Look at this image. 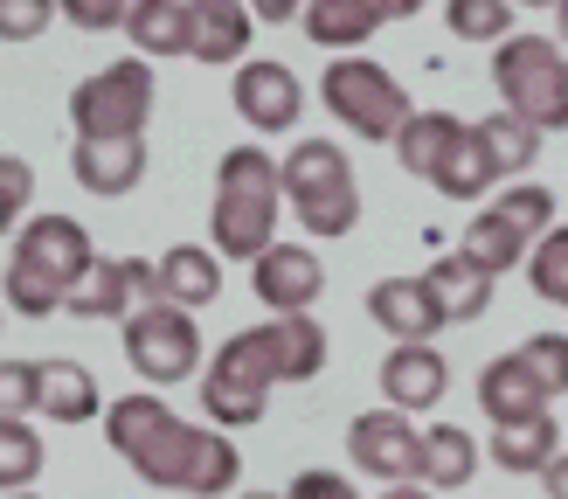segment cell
<instances>
[{
    "instance_id": "obj_24",
    "label": "cell",
    "mask_w": 568,
    "mask_h": 499,
    "mask_svg": "<svg viewBox=\"0 0 568 499\" xmlns=\"http://www.w3.org/2000/svg\"><path fill=\"white\" fill-rule=\"evenodd\" d=\"M471 125L450 119V111H416V119L403 125V139H395V160H403V174L416 181H437V166L450 160V146H458Z\"/></svg>"
},
{
    "instance_id": "obj_4",
    "label": "cell",
    "mask_w": 568,
    "mask_h": 499,
    "mask_svg": "<svg viewBox=\"0 0 568 499\" xmlns=\"http://www.w3.org/2000/svg\"><path fill=\"white\" fill-rule=\"evenodd\" d=\"M277 381H284V354H277L271 319L264 326H243V333H230V340L215 347V360L202 368V416L222 437L250 430V424H264Z\"/></svg>"
},
{
    "instance_id": "obj_28",
    "label": "cell",
    "mask_w": 568,
    "mask_h": 499,
    "mask_svg": "<svg viewBox=\"0 0 568 499\" xmlns=\"http://www.w3.org/2000/svg\"><path fill=\"white\" fill-rule=\"evenodd\" d=\"M471 132H478V146H486V160H493V174H499V181H527V166L541 160V132L520 125V119H506V111L478 119Z\"/></svg>"
},
{
    "instance_id": "obj_44",
    "label": "cell",
    "mask_w": 568,
    "mask_h": 499,
    "mask_svg": "<svg viewBox=\"0 0 568 499\" xmlns=\"http://www.w3.org/2000/svg\"><path fill=\"white\" fill-rule=\"evenodd\" d=\"M243 499H277V492H243Z\"/></svg>"
},
{
    "instance_id": "obj_8",
    "label": "cell",
    "mask_w": 568,
    "mask_h": 499,
    "mask_svg": "<svg viewBox=\"0 0 568 499\" xmlns=\"http://www.w3.org/2000/svg\"><path fill=\"white\" fill-rule=\"evenodd\" d=\"M320 98H326V111L347 132H361V139H403V125L416 119L409 111V91L395 83L375 55H333L326 63V77H320Z\"/></svg>"
},
{
    "instance_id": "obj_7",
    "label": "cell",
    "mask_w": 568,
    "mask_h": 499,
    "mask_svg": "<svg viewBox=\"0 0 568 499\" xmlns=\"http://www.w3.org/2000/svg\"><path fill=\"white\" fill-rule=\"evenodd\" d=\"M153 63L146 55H119V63H104L98 77H83L70 91V125L77 139H146V119H153Z\"/></svg>"
},
{
    "instance_id": "obj_37",
    "label": "cell",
    "mask_w": 568,
    "mask_h": 499,
    "mask_svg": "<svg viewBox=\"0 0 568 499\" xmlns=\"http://www.w3.org/2000/svg\"><path fill=\"white\" fill-rule=\"evenodd\" d=\"M49 21H55L49 0H0V42H36Z\"/></svg>"
},
{
    "instance_id": "obj_15",
    "label": "cell",
    "mask_w": 568,
    "mask_h": 499,
    "mask_svg": "<svg viewBox=\"0 0 568 499\" xmlns=\"http://www.w3.org/2000/svg\"><path fill=\"white\" fill-rule=\"evenodd\" d=\"M478 409H486V424L506 430V424H534V416H548V388L534 381V368L514 354L486 360V375H478Z\"/></svg>"
},
{
    "instance_id": "obj_12",
    "label": "cell",
    "mask_w": 568,
    "mask_h": 499,
    "mask_svg": "<svg viewBox=\"0 0 568 499\" xmlns=\"http://www.w3.org/2000/svg\"><path fill=\"white\" fill-rule=\"evenodd\" d=\"M250 285H257V298H264L271 319H298V313H312V305H320L326 264L312 257L305 243H271L264 257L250 264Z\"/></svg>"
},
{
    "instance_id": "obj_22",
    "label": "cell",
    "mask_w": 568,
    "mask_h": 499,
    "mask_svg": "<svg viewBox=\"0 0 568 499\" xmlns=\"http://www.w3.org/2000/svg\"><path fill=\"white\" fill-rule=\"evenodd\" d=\"M125 35L146 63L153 55H194V0H132Z\"/></svg>"
},
{
    "instance_id": "obj_25",
    "label": "cell",
    "mask_w": 568,
    "mask_h": 499,
    "mask_svg": "<svg viewBox=\"0 0 568 499\" xmlns=\"http://www.w3.org/2000/svg\"><path fill=\"white\" fill-rule=\"evenodd\" d=\"M458 249H465L478 271H493V277H499V271H514V264H527V257H534V236L520 230V222H506V215L486 202V208L465 222V243H458Z\"/></svg>"
},
{
    "instance_id": "obj_16",
    "label": "cell",
    "mask_w": 568,
    "mask_h": 499,
    "mask_svg": "<svg viewBox=\"0 0 568 499\" xmlns=\"http://www.w3.org/2000/svg\"><path fill=\"white\" fill-rule=\"evenodd\" d=\"M444 388H450V360L437 347H388V360H382V396H388V409H403V416L437 409Z\"/></svg>"
},
{
    "instance_id": "obj_11",
    "label": "cell",
    "mask_w": 568,
    "mask_h": 499,
    "mask_svg": "<svg viewBox=\"0 0 568 499\" xmlns=\"http://www.w3.org/2000/svg\"><path fill=\"white\" fill-rule=\"evenodd\" d=\"M139 305H160V264L139 257H98V271L70 292V319H132Z\"/></svg>"
},
{
    "instance_id": "obj_30",
    "label": "cell",
    "mask_w": 568,
    "mask_h": 499,
    "mask_svg": "<svg viewBox=\"0 0 568 499\" xmlns=\"http://www.w3.org/2000/svg\"><path fill=\"white\" fill-rule=\"evenodd\" d=\"M28 479H42V437L28 424H0V492H28Z\"/></svg>"
},
{
    "instance_id": "obj_26",
    "label": "cell",
    "mask_w": 568,
    "mask_h": 499,
    "mask_svg": "<svg viewBox=\"0 0 568 499\" xmlns=\"http://www.w3.org/2000/svg\"><path fill=\"white\" fill-rule=\"evenodd\" d=\"M555 458H561V424H555V416H534V424L493 430V465L514 471V479H541Z\"/></svg>"
},
{
    "instance_id": "obj_45",
    "label": "cell",
    "mask_w": 568,
    "mask_h": 499,
    "mask_svg": "<svg viewBox=\"0 0 568 499\" xmlns=\"http://www.w3.org/2000/svg\"><path fill=\"white\" fill-rule=\"evenodd\" d=\"M14 499H36V492H14Z\"/></svg>"
},
{
    "instance_id": "obj_23",
    "label": "cell",
    "mask_w": 568,
    "mask_h": 499,
    "mask_svg": "<svg viewBox=\"0 0 568 499\" xmlns=\"http://www.w3.org/2000/svg\"><path fill=\"white\" fill-rule=\"evenodd\" d=\"M160 298L181 305V313H194V305H215L222 298V257L202 243H174L160 257Z\"/></svg>"
},
{
    "instance_id": "obj_31",
    "label": "cell",
    "mask_w": 568,
    "mask_h": 499,
    "mask_svg": "<svg viewBox=\"0 0 568 499\" xmlns=\"http://www.w3.org/2000/svg\"><path fill=\"white\" fill-rule=\"evenodd\" d=\"M444 21H450V35H465V42H514V8H506V0H450Z\"/></svg>"
},
{
    "instance_id": "obj_33",
    "label": "cell",
    "mask_w": 568,
    "mask_h": 499,
    "mask_svg": "<svg viewBox=\"0 0 568 499\" xmlns=\"http://www.w3.org/2000/svg\"><path fill=\"white\" fill-rule=\"evenodd\" d=\"M493 208H499L506 222H520L527 236H548V230H555V194H548L541 181H514Z\"/></svg>"
},
{
    "instance_id": "obj_2",
    "label": "cell",
    "mask_w": 568,
    "mask_h": 499,
    "mask_svg": "<svg viewBox=\"0 0 568 499\" xmlns=\"http://www.w3.org/2000/svg\"><path fill=\"white\" fill-rule=\"evenodd\" d=\"M277 215H284V166L264 146H230L215 166V208H209V249L215 257H243L257 264L277 243Z\"/></svg>"
},
{
    "instance_id": "obj_10",
    "label": "cell",
    "mask_w": 568,
    "mask_h": 499,
    "mask_svg": "<svg viewBox=\"0 0 568 499\" xmlns=\"http://www.w3.org/2000/svg\"><path fill=\"white\" fill-rule=\"evenodd\" d=\"M347 458L367 471V479H395V486H409L423 479V437L403 409H361L354 424H347Z\"/></svg>"
},
{
    "instance_id": "obj_17",
    "label": "cell",
    "mask_w": 568,
    "mask_h": 499,
    "mask_svg": "<svg viewBox=\"0 0 568 499\" xmlns=\"http://www.w3.org/2000/svg\"><path fill=\"white\" fill-rule=\"evenodd\" d=\"M70 174L91 194H104V202H119V194H132L139 181H146V139H104V146L77 139V146H70Z\"/></svg>"
},
{
    "instance_id": "obj_14",
    "label": "cell",
    "mask_w": 568,
    "mask_h": 499,
    "mask_svg": "<svg viewBox=\"0 0 568 499\" xmlns=\"http://www.w3.org/2000/svg\"><path fill=\"white\" fill-rule=\"evenodd\" d=\"M367 319H375L395 347H430L437 333L450 326V319L437 313V298H430V285H423V277H382V285L367 292Z\"/></svg>"
},
{
    "instance_id": "obj_41",
    "label": "cell",
    "mask_w": 568,
    "mask_h": 499,
    "mask_svg": "<svg viewBox=\"0 0 568 499\" xmlns=\"http://www.w3.org/2000/svg\"><path fill=\"white\" fill-rule=\"evenodd\" d=\"M257 14H264V21H298L305 8H292V0H264V8H257Z\"/></svg>"
},
{
    "instance_id": "obj_43",
    "label": "cell",
    "mask_w": 568,
    "mask_h": 499,
    "mask_svg": "<svg viewBox=\"0 0 568 499\" xmlns=\"http://www.w3.org/2000/svg\"><path fill=\"white\" fill-rule=\"evenodd\" d=\"M555 42L568 49V0H561V8H555Z\"/></svg>"
},
{
    "instance_id": "obj_1",
    "label": "cell",
    "mask_w": 568,
    "mask_h": 499,
    "mask_svg": "<svg viewBox=\"0 0 568 499\" xmlns=\"http://www.w3.org/2000/svg\"><path fill=\"white\" fill-rule=\"evenodd\" d=\"M104 437L146 486H166V492H194V499H215L243 479V458L236 444L209 430V424H187L174 416L160 396H119L104 409Z\"/></svg>"
},
{
    "instance_id": "obj_27",
    "label": "cell",
    "mask_w": 568,
    "mask_h": 499,
    "mask_svg": "<svg viewBox=\"0 0 568 499\" xmlns=\"http://www.w3.org/2000/svg\"><path fill=\"white\" fill-rule=\"evenodd\" d=\"M471 471H478L471 430H458V424H430V430H423V486H430V492L471 486Z\"/></svg>"
},
{
    "instance_id": "obj_5",
    "label": "cell",
    "mask_w": 568,
    "mask_h": 499,
    "mask_svg": "<svg viewBox=\"0 0 568 499\" xmlns=\"http://www.w3.org/2000/svg\"><path fill=\"white\" fill-rule=\"evenodd\" d=\"M284 208L305 222V236H347L361 222V181H354V160L347 146H333V139H298L292 153H284Z\"/></svg>"
},
{
    "instance_id": "obj_40",
    "label": "cell",
    "mask_w": 568,
    "mask_h": 499,
    "mask_svg": "<svg viewBox=\"0 0 568 499\" xmlns=\"http://www.w3.org/2000/svg\"><path fill=\"white\" fill-rule=\"evenodd\" d=\"M541 486H548V499H568V451H561V458L541 471Z\"/></svg>"
},
{
    "instance_id": "obj_38",
    "label": "cell",
    "mask_w": 568,
    "mask_h": 499,
    "mask_svg": "<svg viewBox=\"0 0 568 499\" xmlns=\"http://www.w3.org/2000/svg\"><path fill=\"white\" fill-rule=\"evenodd\" d=\"M284 499H361V492H354V479L312 465V471H298V479H292V492H284Z\"/></svg>"
},
{
    "instance_id": "obj_6",
    "label": "cell",
    "mask_w": 568,
    "mask_h": 499,
    "mask_svg": "<svg viewBox=\"0 0 568 499\" xmlns=\"http://www.w3.org/2000/svg\"><path fill=\"white\" fill-rule=\"evenodd\" d=\"M499 111L534 132H568V49L555 35H514L493 49Z\"/></svg>"
},
{
    "instance_id": "obj_13",
    "label": "cell",
    "mask_w": 568,
    "mask_h": 499,
    "mask_svg": "<svg viewBox=\"0 0 568 499\" xmlns=\"http://www.w3.org/2000/svg\"><path fill=\"white\" fill-rule=\"evenodd\" d=\"M230 104H236V119L250 132H292L298 111H305V83L284 63H271V55H250L236 70V83H230Z\"/></svg>"
},
{
    "instance_id": "obj_36",
    "label": "cell",
    "mask_w": 568,
    "mask_h": 499,
    "mask_svg": "<svg viewBox=\"0 0 568 499\" xmlns=\"http://www.w3.org/2000/svg\"><path fill=\"white\" fill-rule=\"evenodd\" d=\"M36 360H0V424H21L36 409Z\"/></svg>"
},
{
    "instance_id": "obj_21",
    "label": "cell",
    "mask_w": 568,
    "mask_h": 499,
    "mask_svg": "<svg viewBox=\"0 0 568 499\" xmlns=\"http://www.w3.org/2000/svg\"><path fill=\"white\" fill-rule=\"evenodd\" d=\"M36 409L49 416V424H91V416L104 409L98 396V375L83 368V360H36Z\"/></svg>"
},
{
    "instance_id": "obj_19",
    "label": "cell",
    "mask_w": 568,
    "mask_h": 499,
    "mask_svg": "<svg viewBox=\"0 0 568 499\" xmlns=\"http://www.w3.org/2000/svg\"><path fill=\"white\" fill-rule=\"evenodd\" d=\"M423 285H430L437 313H444L450 326H471V319H486V313H493V285H499V277H493V271H478L465 249H458V257H437L430 271H423Z\"/></svg>"
},
{
    "instance_id": "obj_32",
    "label": "cell",
    "mask_w": 568,
    "mask_h": 499,
    "mask_svg": "<svg viewBox=\"0 0 568 499\" xmlns=\"http://www.w3.org/2000/svg\"><path fill=\"white\" fill-rule=\"evenodd\" d=\"M527 285L541 292L548 305H568V230H548L527 257Z\"/></svg>"
},
{
    "instance_id": "obj_3",
    "label": "cell",
    "mask_w": 568,
    "mask_h": 499,
    "mask_svg": "<svg viewBox=\"0 0 568 499\" xmlns=\"http://www.w3.org/2000/svg\"><path fill=\"white\" fill-rule=\"evenodd\" d=\"M91 271H98V243L77 215H28V230L8 257V305L28 319H49L63 313Z\"/></svg>"
},
{
    "instance_id": "obj_20",
    "label": "cell",
    "mask_w": 568,
    "mask_h": 499,
    "mask_svg": "<svg viewBox=\"0 0 568 499\" xmlns=\"http://www.w3.org/2000/svg\"><path fill=\"white\" fill-rule=\"evenodd\" d=\"M250 28H257V14L236 8V0H194V63L243 70L250 63Z\"/></svg>"
},
{
    "instance_id": "obj_18",
    "label": "cell",
    "mask_w": 568,
    "mask_h": 499,
    "mask_svg": "<svg viewBox=\"0 0 568 499\" xmlns=\"http://www.w3.org/2000/svg\"><path fill=\"white\" fill-rule=\"evenodd\" d=\"M395 14H409L403 0H312L298 21H305V35L320 42V49H361Z\"/></svg>"
},
{
    "instance_id": "obj_42",
    "label": "cell",
    "mask_w": 568,
    "mask_h": 499,
    "mask_svg": "<svg viewBox=\"0 0 568 499\" xmlns=\"http://www.w3.org/2000/svg\"><path fill=\"white\" fill-rule=\"evenodd\" d=\"M382 499H437V492H430V486H388Z\"/></svg>"
},
{
    "instance_id": "obj_34",
    "label": "cell",
    "mask_w": 568,
    "mask_h": 499,
    "mask_svg": "<svg viewBox=\"0 0 568 499\" xmlns=\"http://www.w3.org/2000/svg\"><path fill=\"white\" fill-rule=\"evenodd\" d=\"M520 360L534 368V381L548 388V403L568 396V333H534V340H520Z\"/></svg>"
},
{
    "instance_id": "obj_9",
    "label": "cell",
    "mask_w": 568,
    "mask_h": 499,
    "mask_svg": "<svg viewBox=\"0 0 568 499\" xmlns=\"http://www.w3.org/2000/svg\"><path fill=\"white\" fill-rule=\"evenodd\" d=\"M125 360L139 368V381L153 388H174V381H194V368H202V333H194V319L181 313V305H139V313L125 319Z\"/></svg>"
},
{
    "instance_id": "obj_39",
    "label": "cell",
    "mask_w": 568,
    "mask_h": 499,
    "mask_svg": "<svg viewBox=\"0 0 568 499\" xmlns=\"http://www.w3.org/2000/svg\"><path fill=\"white\" fill-rule=\"evenodd\" d=\"M77 28H125V14L132 8H119V0H70V8H63Z\"/></svg>"
},
{
    "instance_id": "obj_29",
    "label": "cell",
    "mask_w": 568,
    "mask_h": 499,
    "mask_svg": "<svg viewBox=\"0 0 568 499\" xmlns=\"http://www.w3.org/2000/svg\"><path fill=\"white\" fill-rule=\"evenodd\" d=\"M499 174H493V160H486V146H478V132H465L458 146H450V160L437 166V187L450 194V202H486V187H493Z\"/></svg>"
},
{
    "instance_id": "obj_35",
    "label": "cell",
    "mask_w": 568,
    "mask_h": 499,
    "mask_svg": "<svg viewBox=\"0 0 568 499\" xmlns=\"http://www.w3.org/2000/svg\"><path fill=\"white\" fill-rule=\"evenodd\" d=\"M28 202H36V166L14 160V153H0V236L28 215Z\"/></svg>"
}]
</instances>
